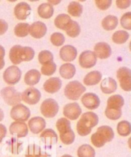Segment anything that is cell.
<instances>
[{
    "mask_svg": "<svg viewBox=\"0 0 131 157\" xmlns=\"http://www.w3.org/2000/svg\"><path fill=\"white\" fill-rule=\"evenodd\" d=\"M41 77L40 73L37 69H31L26 73L24 76V82L29 86H33L37 84Z\"/></svg>",
    "mask_w": 131,
    "mask_h": 157,
    "instance_id": "cell-20",
    "label": "cell"
},
{
    "mask_svg": "<svg viewBox=\"0 0 131 157\" xmlns=\"http://www.w3.org/2000/svg\"><path fill=\"white\" fill-rule=\"evenodd\" d=\"M83 6L78 2H72L68 5V12L74 17H80L83 13Z\"/></svg>",
    "mask_w": 131,
    "mask_h": 157,
    "instance_id": "cell-32",
    "label": "cell"
},
{
    "mask_svg": "<svg viewBox=\"0 0 131 157\" xmlns=\"http://www.w3.org/2000/svg\"><path fill=\"white\" fill-rule=\"evenodd\" d=\"M6 127L3 124H0V143L2 142L3 138L6 136Z\"/></svg>",
    "mask_w": 131,
    "mask_h": 157,
    "instance_id": "cell-50",
    "label": "cell"
},
{
    "mask_svg": "<svg viewBox=\"0 0 131 157\" xmlns=\"http://www.w3.org/2000/svg\"><path fill=\"white\" fill-rule=\"evenodd\" d=\"M77 52L76 48L72 45H65L61 48L59 56L61 59L65 62H71L77 56Z\"/></svg>",
    "mask_w": 131,
    "mask_h": 157,
    "instance_id": "cell-17",
    "label": "cell"
},
{
    "mask_svg": "<svg viewBox=\"0 0 131 157\" xmlns=\"http://www.w3.org/2000/svg\"><path fill=\"white\" fill-rule=\"evenodd\" d=\"M56 128L60 135L66 134L72 130L71 122H70L68 120L65 118H61L57 121Z\"/></svg>",
    "mask_w": 131,
    "mask_h": 157,
    "instance_id": "cell-28",
    "label": "cell"
},
{
    "mask_svg": "<svg viewBox=\"0 0 131 157\" xmlns=\"http://www.w3.org/2000/svg\"><path fill=\"white\" fill-rule=\"evenodd\" d=\"M102 73L98 71H93L87 74L84 78V83L88 86L99 83L102 79Z\"/></svg>",
    "mask_w": 131,
    "mask_h": 157,
    "instance_id": "cell-21",
    "label": "cell"
},
{
    "mask_svg": "<svg viewBox=\"0 0 131 157\" xmlns=\"http://www.w3.org/2000/svg\"><path fill=\"white\" fill-rule=\"evenodd\" d=\"M40 137L44 139V141L46 144L49 143L51 144L52 143H56L58 141V136L56 133L51 128L45 130L41 134Z\"/></svg>",
    "mask_w": 131,
    "mask_h": 157,
    "instance_id": "cell-29",
    "label": "cell"
},
{
    "mask_svg": "<svg viewBox=\"0 0 131 157\" xmlns=\"http://www.w3.org/2000/svg\"><path fill=\"white\" fill-rule=\"evenodd\" d=\"M62 157H72V156L69 155H63Z\"/></svg>",
    "mask_w": 131,
    "mask_h": 157,
    "instance_id": "cell-56",
    "label": "cell"
},
{
    "mask_svg": "<svg viewBox=\"0 0 131 157\" xmlns=\"http://www.w3.org/2000/svg\"><path fill=\"white\" fill-rule=\"evenodd\" d=\"M100 89L105 94H112L115 92L117 89V83L114 79L108 77L102 81L100 83Z\"/></svg>",
    "mask_w": 131,
    "mask_h": 157,
    "instance_id": "cell-19",
    "label": "cell"
},
{
    "mask_svg": "<svg viewBox=\"0 0 131 157\" xmlns=\"http://www.w3.org/2000/svg\"><path fill=\"white\" fill-rule=\"evenodd\" d=\"M117 131L121 136H127L131 132V125L129 121L124 120L119 122L117 125Z\"/></svg>",
    "mask_w": 131,
    "mask_h": 157,
    "instance_id": "cell-33",
    "label": "cell"
},
{
    "mask_svg": "<svg viewBox=\"0 0 131 157\" xmlns=\"http://www.w3.org/2000/svg\"><path fill=\"white\" fill-rule=\"evenodd\" d=\"M35 56L34 50L29 47H22L21 50V59L23 61H30L32 60Z\"/></svg>",
    "mask_w": 131,
    "mask_h": 157,
    "instance_id": "cell-38",
    "label": "cell"
},
{
    "mask_svg": "<svg viewBox=\"0 0 131 157\" xmlns=\"http://www.w3.org/2000/svg\"><path fill=\"white\" fill-rule=\"evenodd\" d=\"M59 74L65 79H71L76 74L75 66L71 63H65L59 67Z\"/></svg>",
    "mask_w": 131,
    "mask_h": 157,
    "instance_id": "cell-22",
    "label": "cell"
},
{
    "mask_svg": "<svg viewBox=\"0 0 131 157\" xmlns=\"http://www.w3.org/2000/svg\"><path fill=\"white\" fill-rule=\"evenodd\" d=\"M62 84V80L59 78H51L43 84V89L48 93L54 94L61 89Z\"/></svg>",
    "mask_w": 131,
    "mask_h": 157,
    "instance_id": "cell-18",
    "label": "cell"
},
{
    "mask_svg": "<svg viewBox=\"0 0 131 157\" xmlns=\"http://www.w3.org/2000/svg\"><path fill=\"white\" fill-rule=\"evenodd\" d=\"M100 134H101L106 139V142H110L114 138V132L113 129L107 125H103L97 128V131Z\"/></svg>",
    "mask_w": 131,
    "mask_h": 157,
    "instance_id": "cell-35",
    "label": "cell"
},
{
    "mask_svg": "<svg viewBox=\"0 0 131 157\" xmlns=\"http://www.w3.org/2000/svg\"><path fill=\"white\" fill-rule=\"evenodd\" d=\"M65 31L68 36L72 38H75L79 36V34H80L81 28L80 25H79V24L77 22L72 21L71 24H70L68 25V27L66 29Z\"/></svg>",
    "mask_w": 131,
    "mask_h": 157,
    "instance_id": "cell-36",
    "label": "cell"
},
{
    "mask_svg": "<svg viewBox=\"0 0 131 157\" xmlns=\"http://www.w3.org/2000/svg\"><path fill=\"white\" fill-rule=\"evenodd\" d=\"M54 13V8L52 5L47 3L41 4L38 7V13L43 19H49Z\"/></svg>",
    "mask_w": 131,
    "mask_h": 157,
    "instance_id": "cell-25",
    "label": "cell"
},
{
    "mask_svg": "<svg viewBox=\"0 0 131 157\" xmlns=\"http://www.w3.org/2000/svg\"><path fill=\"white\" fill-rule=\"evenodd\" d=\"M4 118V113L3 110L0 108V121H2Z\"/></svg>",
    "mask_w": 131,
    "mask_h": 157,
    "instance_id": "cell-53",
    "label": "cell"
},
{
    "mask_svg": "<svg viewBox=\"0 0 131 157\" xmlns=\"http://www.w3.org/2000/svg\"><path fill=\"white\" fill-rule=\"evenodd\" d=\"M112 3V1L111 0H108V1H100V0H97L95 1V4L97 7L100 10H107L109 8Z\"/></svg>",
    "mask_w": 131,
    "mask_h": 157,
    "instance_id": "cell-47",
    "label": "cell"
},
{
    "mask_svg": "<svg viewBox=\"0 0 131 157\" xmlns=\"http://www.w3.org/2000/svg\"><path fill=\"white\" fill-rule=\"evenodd\" d=\"M124 104V99L120 95H113L108 100L107 108L114 109H121Z\"/></svg>",
    "mask_w": 131,
    "mask_h": 157,
    "instance_id": "cell-24",
    "label": "cell"
},
{
    "mask_svg": "<svg viewBox=\"0 0 131 157\" xmlns=\"http://www.w3.org/2000/svg\"><path fill=\"white\" fill-rule=\"evenodd\" d=\"M56 70V65L54 62L49 63L43 65L41 67V73L46 76H51L53 75Z\"/></svg>",
    "mask_w": 131,
    "mask_h": 157,
    "instance_id": "cell-41",
    "label": "cell"
},
{
    "mask_svg": "<svg viewBox=\"0 0 131 157\" xmlns=\"http://www.w3.org/2000/svg\"><path fill=\"white\" fill-rule=\"evenodd\" d=\"M31 8L30 6L25 2L17 4L14 8V14L19 20H25L30 15Z\"/></svg>",
    "mask_w": 131,
    "mask_h": 157,
    "instance_id": "cell-16",
    "label": "cell"
},
{
    "mask_svg": "<svg viewBox=\"0 0 131 157\" xmlns=\"http://www.w3.org/2000/svg\"><path fill=\"white\" fill-rule=\"evenodd\" d=\"M9 130L12 135H16L18 138L26 137L28 133V126L23 121L13 122L10 126Z\"/></svg>",
    "mask_w": 131,
    "mask_h": 157,
    "instance_id": "cell-11",
    "label": "cell"
},
{
    "mask_svg": "<svg viewBox=\"0 0 131 157\" xmlns=\"http://www.w3.org/2000/svg\"><path fill=\"white\" fill-rule=\"evenodd\" d=\"M58 102L52 99H47L43 101L40 106L42 114L46 118H53L58 112Z\"/></svg>",
    "mask_w": 131,
    "mask_h": 157,
    "instance_id": "cell-5",
    "label": "cell"
},
{
    "mask_svg": "<svg viewBox=\"0 0 131 157\" xmlns=\"http://www.w3.org/2000/svg\"><path fill=\"white\" fill-rule=\"evenodd\" d=\"M5 55V48L2 46L0 45V58L3 59Z\"/></svg>",
    "mask_w": 131,
    "mask_h": 157,
    "instance_id": "cell-51",
    "label": "cell"
},
{
    "mask_svg": "<svg viewBox=\"0 0 131 157\" xmlns=\"http://www.w3.org/2000/svg\"><path fill=\"white\" fill-rule=\"evenodd\" d=\"M65 38L63 34L60 33H55L51 36V41L55 46L59 47L62 46L64 42Z\"/></svg>",
    "mask_w": 131,
    "mask_h": 157,
    "instance_id": "cell-42",
    "label": "cell"
},
{
    "mask_svg": "<svg viewBox=\"0 0 131 157\" xmlns=\"http://www.w3.org/2000/svg\"><path fill=\"white\" fill-rule=\"evenodd\" d=\"M97 59L93 52L87 50L82 52L79 57V63L83 68H91L97 63Z\"/></svg>",
    "mask_w": 131,
    "mask_h": 157,
    "instance_id": "cell-9",
    "label": "cell"
},
{
    "mask_svg": "<svg viewBox=\"0 0 131 157\" xmlns=\"http://www.w3.org/2000/svg\"><path fill=\"white\" fill-rule=\"evenodd\" d=\"M94 53L97 57L105 59L110 57L111 54V48L108 43L100 42L95 45L94 47Z\"/></svg>",
    "mask_w": 131,
    "mask_h": 157,
    "instance_id": "cell-14",
    "label": "cell"
},
{
    "mask_svg": "<svg viewBox=\"0 0 131 157\" xmlns=\"http://www.w3.org/2000/svg\"><path fill=\"white\" fill-rule=\"evenodd\" d=\"M78 157H95V151L89 144H83L78 148Z\"/></svg>",
    "mask_w": 131,
    "mask_h": 157,
    "instance_id": "cell-30",
    "label": "cell"
},
{
    "mask_svg": "<svg viewBox=\"0 0 131 157\" xmlns=\"http://www.w3.org/2000/svg\"><path fill=\"white\" fill-rule=\"evenodd\" d=\"M72 21V20L69 15L67 14H60L56 17L55 24L58 28L65 31Z\"/></svg>",
    "mask_w": 131,
    "mask_h": 157,
    "instance_id": "cell-23",
    "label": "cell"
},
{
    "mask_svg": "<svg viewBox=\"0 0 131 157\" xmlns=\"http://www.w3.org/2000/svg\"><path fill=\"white\" fill-rule=\"evenodd\" d=\"M47 32L46 25L40 21L33 23L30 27V33L35 38H41L44 36Z\"/></svg>",
    "mask_w": 131,
    "mask_h": 157,
    "instance_id": "cell-15",
    "label": "cell"
},
{
    "mask_svg": "<svg viewBox=\"0 0 131 157\" xmlns=\"http://www.w3.org/2000/svg\"><path fill=\"white\" fill-rule=\"evenodd\" d=\"M42 153L41 148L36 144H30L27 148L26 157H40Z\"/></svg>",
    "mask_w": 131,
    "mask_h": 157,
    "instance_id": "cell-39",
    "label": "cell"
},
{
    "mask_svg": "<svg viewBox=\"0 0 131 157\" xmlns=\"http://www.w3.org/2000/svg\"><path fill=\"white\" fill-rule=\"evenodd\" d=\"M21 69L15 66L8 67L3 73V79L8 85H15L18 83L21 78Z\"/></svg>",
    "mask_w": 131,
    "mask_h": 157,
    "instance_id": "cell-7",
    "label": "cell"
},
{
    "mask_svg": "<svg viewBox=\"0 0 131 157\" xmlns=\"http://www.w3.org/2000/svg\"><path fill=\"white\" fill-rule=\"evenodd\" d=\"M117 78L121 88L125 91L131 90V71L130 69L122 67L117 71Z\"/></svg>",
    "mask_w": 131,
    "mask_h": 157,
    "instance_id": "cell-6",
    "label": "cell"
},
{
    "mask_svg": "<svg viewBox=\"0 0 131 157\" xmlns=\"http://www.w3.org/2000/svg\"><path fill=\"white\" fill-rule=\"evenodd\" d=\"M1 95L5 102L9 106H15L22 101L21 94L13 86H6L1 91Z\"/></svg>",
    "mask_w": 131,
    "mask_h": 157,
    "instance_id": "cell-3",
    "label": "cell"
},
{
    "mask_svg": "<svg viewBox=\"0 0 131 157\" xmlns=\"http://www.w3.org/2000/svg\"><path fill=\"white\" fill-rule=\"evenodd\" d=\"M53 55L48 50L41 51L39 54V63L43 65L47 64L49 63L53 62Z\"/></svg>",
    "mask_w": 131,
    "mask_h": 157,
    "instance_id": "cell-37",
    "label": "cell"
},
{
    "mask_svg": "<svg viewBox=\"0 0 131 157\" xmlns=\"http://www.w3.org/2000/svg\"><path fill=\"white\" fill-rule=\"evenodd\" d=\"M40 157H51L50 155L46 153H41Z\"/></svg>",
    "mask_w": 131,
    "mask_h": 157,
    "instance_id": "cell-55",
    "label": "cell"
},
{
    "mask_svg": "<svg viewBox=\"0 0 131 157\" xmlns=\"http://www.w3.org/2000/svg\"><path fill=\"white\" fill-rule=\"evenodd\" d=\"M98 122L99 117L95 113H84L77 124V133L81 136L88 135L92 132V128L97 125Z\"/></svg>",
    "mask_w": 131,
    "mask_h": 157,
    "instance_id": "cell-1",
    "label": "cell"
},
{
    "mask_svg": "<svg viewBox=\"0 0 131 157\" xmlns=\"http://www.w3.org/2000/svg\"><path fill=\"white\" fill-rule=\"evenodd\" d=\"M86 91L85 87L78 81H72L68 83L64 89L65 96L71 100H78L81 95Z\"/></svg>",
    "mask_w": 131,
    "mask_h": 157,
    "instance_id": "cell-2",
    "label": "cell"
},
{
    "mask_svg": "<svg viewBox=\"0 0 131 157\" xmlns=\"http://www.w3.org/2000/svg\"><path fill=\"white\" fill-rule=\"evenodd\" d=\"M31 115L30 109L24 106V104H18L14 106L10 111L12 118L16 121H27Z\"/></svg>",
    "mask_w": 131,
    "mask_h": 157,
    "instance_id": "cell-4",
    "label": "cell"
},
{
    "mask_svg": "<svg viewBox=\"0 0 131 157\" xmlns=\"http://www.w3.org/2000/svg\"><path fill=\"white\" fill-rule=\"evenodd\" d=\"M22 47H23L21 45H16L12 47L10 50V59L14 64H19L22 62L21 59V50Z\"/></svg>",
    "mask_w": 131,
    "mask_h": 157,
    "instance_id": "cell-27",
    "label": "cell"
},
{
    "mask_svg": "<svg viewBox=\"0 0 131 157\" xmlns=\"http://www.w3.org/2000/svg\"><path fill=\"white\" fill-rule=\"evenodd\" d=\"M8 28L7 22L3 19H0V35L5 34Z\"/></svg>",
    "mask_w": 131,
    "mask_h": 157,
    "instance_id": "cell-49",
    "label": "cell"
},
{
    "mask_svg": "<svg viewBox=\"0 0 131 157\" xmlns=\"http://www.w3.org/2000/svg\"><path fill=\"white\" fill-rule=\"evenodd\" d=\"M40 98L41 94L40 91L33 87L27 89L21 94V99L30 105L38 103Z\"/></svg>",
    "mask_w": 131,
    "mask_h": 157,
    "instance_id": "cell-8",
    "label": "cell"
},
{
    "mask_svg": "<svg viewBox=\"0 0 131 157\" xmlns=\"http://www.w3.org/2000/svg\"><path fill=\"white\" fill-rule=\"evenodd\" d=\"M60 139L62 142L65 144H71L74 143L75 140V134L73 132V130H71V131L66 134L60 135Z\"/></svg>",
    "mask_w": 131,
    "mask_h": 157,
    "instance_id": "cell-44",
    "label": "cell"
},
{
    "mask_svg": "<svg viewBox=\"0 0 131 157\" xmlns=\"http://www.w3.org/2000/svg\"><path fill=\"white\" fill-rule=\"evenodd\" d=\"M120 23L124 28L130 30L131 29V12L125 13L120 19Z\"/></svg>",
    "mask_w": 131,
    "mask_h": 157,
    "instance_id": "cell-45",
    "label": "cell"
},
{
    "mask_svg": "<svg viewBox=\"0 0 131 157\" xmlns=\"http://www.w3.org/2000/svg\"><path fill=\"white\" fill-rule=\"evenodd\" d=\"M61 1H48V3L52 5H56L60 3Z\"/></svg>",
    "mask_w": 131,
    "mask_h": 157,
    "instance_id": "cell-54",
    "label": "cell"
},
{
    "mask_svg": "<svg viewBox=\"0 0 131 157\" xmlns=\"http://www.w3.org/2000/svg\"><path fill=\"white\" fill-rule=\"evenodd\" d=\"M129 38V34L125 31H118L113 34V41L117 44H123Z\"/></svg>",
    "mask_w": 131,
    "mask_h": 157,
    "instance_id": "cell-34",
    "label": "cell"
},
{
    "mask_svg": "<svg viewBox=\"0 0 131 157\" xmlns=\"http://www.w3.org/2000/svg\"><path fill=\"white\" fill-rule=\"evenodd\" d=\"M91 141L92 144L97 147H102L107 142L103 136L99 132L94 133L91 137Z\"/></svg>",
    "mask_w": 131,
    "mask_h": 157,
    "instance_id": "cell-40",
    "label": "cell"
},
{
    "mask_svg": "<svg viewBox=\"0 0 131 157\" xmlns=\"http://www.w3.org/2000/svg\"><path fill=\"white\" fill-rule=\"evenodd\" d=\"M105 115L110 120H116L121 116V109H114L106 108L105 110Z\"/></svg>",
    "mask_w": 131,
    "mask_h": 157,
    "instance_id": "cell-43",
    "label": "cell"
},
{
    "mask_svg": "<svg viewBox=\"0 0 131 157\" xmlns=\"http://www.w3.org/2000/svg\"><path fill=\"white\" fill-rule=\"evenodd\" d=\"M118 23V18L115 15H108L102 21L103 28L106 31H111L115 29Z\"/></svg>",
    "mask_w": 131,
    "mask_h": 157,
    "instance_id": "cell-26",
    "label": "cell"
},
{
    "mask_svg": "<svg viewBox=\"0 0 131 157\" xmlns=\"http://www.w3.org/2000/svg\"><path fill=\"white\" fill-rule=\"evenodd\" d=\"M10 146L11 147V151L13 154H19L22 150V143H19L15 138H12Z\"/></svg>",
    "mask_w": 131,
    "mask_h": 157,
    "instance_id": "cell-46",
    "label": "cell"
},
{
    "mask_svg": "<svg viewBox=\"0 0 131 157\" xmlns=\"http://www.w3.org/2000/svg\"><path fill=\"white\" fill-rule=\"evenodd\" d=\"M84 106L89 109H97L100 105V99L97 95L93 93H86L81 98Z\"/></svg>",
    "mask_w": 131,
    "mask_h": 157,
    "instance_id": "cell-12",
    "label": "cell"
},
{
    "mask_svg": "<svg viewBox=\"0 0 131 157\" xmlns=\"http://www.w3.org/2000/svg\"><path fill=\"white\" fill-rule=\"evenodd\" d=\"M81 108L76 102L68 104L63 108L64 116L71 120H75L77 119L81 115Z\"/></svg>",
    "mask_w": 131,
    "mask_h": 157,
    "instance_id": "cell-10",
    "label": "cell"
},
{
    "mask_svg": "<svg viewBox=\"0 0 131 157\" xmlns=\"http://www.w3.org/2000/svg\"><path fill=\"white\" fill-rule=\"evenodd\" d=\"M28 126L32 133L37 134L44 130L46 126V122L42 117H33L29 120Z\"/></svg>",
    "mask_w": 131,
    "mask_h": 157,
    "instance_id": "cell-13",
    "label": "cell"
},
{
    "mask_svg": "<svg viewBox=\"0 0 131 157\" xmlns=\"http://www.w3.org/2000/svg\"><path fill=\"white\" fill-rule=\"evenodd\" d=\"M30 25L27 23H19L15 27V34L20 38L25 37L30 33Z\"/></svg>",
    "mask_w": 131,
    "mask_h": 157,
    "instance_id": "cell-31",
    "label": "cell"
},
{
    "mask_svg": "<svg viewBox=\"0 0 131 157\" xmlns=\"http://www.w3.org/2000/svg\"><path fill=\"white\" fill-rule=\"evenodd\" d=\"M5 63L4 59L0 58V70L3 68V67L5 66Z\"/></svg>",
    "mask_w": 131,
    "mask_h": 157,
    "instance_id": "cell-52",
    "label": "cell"
},
{
    "mask_svg": "<svg viewBox=\"0 0 131 157\" xmlns=\"http://www.w3.org/2000/svg\"><path fill=\"white\" fill-rule=\"evenodd\" d=\"M116 3L117 6L121 9H125V8H128L130 5V1L127 0V1H116Z\"/></svg>",
    "mask_w": 131,
    "mask_h": 157,
    "instance_id": "cell-48",
    "label": "cell"
}]
</instances>
